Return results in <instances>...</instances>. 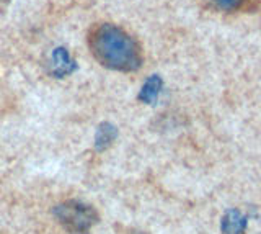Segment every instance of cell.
I'll list each match as a JSON object with an SVG mask.
<instances>
[{"label":"cell","mask_w":261,"mask_h":234,"mask_svg":"<svg viewBox=\"0 0 261 234\" xmlns=\"http://www.w3.org/2000/svg\"><path fill=\"white\" fill-rule=\"evenodd\" d=\"M211 5H214L219 10L225 12H239L248 5L250 0H206Z\"/></svg>","instance_id":"cell-7"},{"label":"cell","mask_w":261,"mask_h":234,"mask_svg":"<svg viewBox=\"0 0 261 234\" xmlns=\"http://www.w3.org/2000/svg\"><path fill=\"white\" fill-rule=\"evenodd\" d=\"M248 226V218L245 216L240 209L230 208L220 221V232L222 234H245Z\"/></svg>","instance_id":"cell-4"},{"label":"cell","mask_w":261,"mask_h":234,"mask_svg":"<svg viewBox=\"0 0 261 234\" xmlns=\"http://www.w3.org/2000/svg\"><path fill=\"white\" fill-rule=\"evenodd\" d=\"M54 216L62 228L72 234H87L100 220L92 205L79 200H67L54 206Z\"/></svg>","instance_id":"cell-2"},{"label":"cell","mask_w":261,"mask_h":234,"mask_svg":"<svg viewBox=\"0 0 261 234\" xmlns=\"http://www.w3.org/2000/svg\"><path fill=\"white\" fill-rule=\"evenodd\" d=\"M134 234H145V232H134Z\"/></svg>","instance_id":"cell-8"},{"label":"cell","mask_w":261,"mask_h":234,"mask_svg":"<svg viewBox=\"0 0 261 234\" xmlns=\"http://www.w3.org/2000/svg\"><path fill=\"white\" fill-rule=\"evenodd\" d=\"M116 136H118L116 126L111 123H101L98 126L96 134H95V149L96 151L108 149L114 143V139H116Z\"/></svg>","instance_id":"cell-6"},{"label":"cell","mask_w":261,"mask_h":234,"mask_svg":"<svg viewBox=\"0 0 261 234\" xmlns=\"http://www.w3.org/2000/svg\"><path fill=\"white\" fill-rule=\"evenodd\" d=\"M77 69V64L70 58L69 51L65 48H56L51 54V61H49V72L56 79H62L65 76H70L73 71Z\"/></svg>","instance_id":"cell-3"},{"label":"cell","mask_w":261,"mask_h":234,"mask_svg":"<svg viewBox=\"0 0 261 234\" xmlns=\"http://www.w3.org/2000/svg\"><path fill=\"white\" fill-rule=\"evenodd\" d=\"M88 48L93 58L111 71L134 72L144 61L137 39L111 23H101L90 30Z\"/></svg>","instance_id":"cell-1"},{"label":"cell","mask_w":261,"mask_h":234,"mask_svg":"<svg viewBox=\"0 0 261 234\" xmlns=\"http://www.w3.org/2000/svg\"><path fill=\"white\" fill-rule=\"evenodd\" d=\"M162 88H163V79L157 74H153L144 82L142 88L139 90L137 99L145 105H153L159 100Z\"/></svg>","instance_id":"cell-5"}]
</instances>
